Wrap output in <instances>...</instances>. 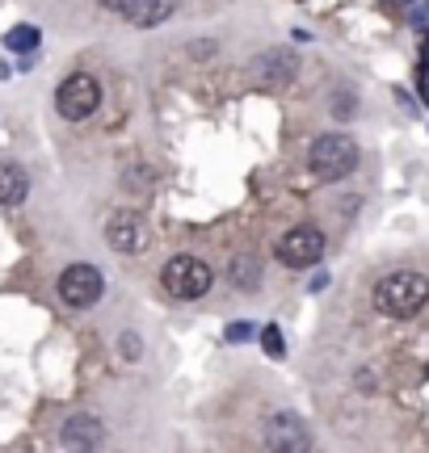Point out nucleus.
<instances>
[{"instance_id":"4468645a","label":"nucleus","mask_w":429,"mask_h":453,"mask_svg":"<svg viewBox=\"0 0 429 453\" xmlns=\"http://www.w3.org/2000/svg\"><path fill=\"white\" fill-rule=\"evenodd\" d=\"M261 349H265L269 357H282V353H286V344H282V332H278L274 324H265V332H261Z\"/></svg>"},{"instance_id":"f8f14e48","label":"nucleus","mask_w":429,"mask_h":453,"mask_svg":"<svg viewBox=\"0 0 429 453\" xmlns=\"http://www.w3.org/2000/svg\"><path fill=\"white\" fill-rule=\"evenodd\" d=\"M38 38H43V34L34 30V26H13V30L4 34V47H9V50H26V55H30V50L38 47Z\"/></svg>"},{"instance_id":"2eb2a0df","label":"nucleus","mask_w":429,"mask_h":453,"mask_svg":"<svg viewBox=\"0 0 429 453\" xmlns=\"http://www.w3.org/2000/svg\"><path fill=\"white\" fill-rule=\"evenodd\" d=\"M248 336H253V324H231L228 327V340H231V344H245Z\"/></svg>"},{"instance_id":"39448f33","label":"nucleus","mask_w":429,"mask_h":453,"mask_svg":"<svg viewBox=\"0 0 429 453\" xmlns=\"http://www.w3.org/2000/svg\"><path fill=\"white\" fill-rule=\"evenodd\" d=\"M101 294H105V277L93 265H67L59 273V298L67 307H93Z\"/></svg>"},{"instance_id":"423d86ee","label":"nucleus","mask_w":429,"mask_h":453,"mask_svg":"<svg viewBox=\"0 0 429 453\" xmlns=\"http://www.w3.org/2000/svg\"><path fill=\"white\" fill-rule=\"evenodd\" d=\"M320 257H324V235L316 226H291L278 240V260L291 265V269H308Z\"/></svg>"},{"instance_id":"20e7f679","label":"nucleus","mask_w":429,"mask_h":453,"mask_svg":"<svg viewBox=\"0 0 429 453\" xmlns=\"http://www.w3.org/2000/svg\"><path fill=\"white\" fill-rule=\"evenodd\" d=\"M98 105H101V84L89 72H76V76H67L55 88V110L64 113L67 122H84L89 113H98Z\"/></svg>"},{"instance_id":"f257e3e1","label":"nucleus","mask_w":429,"mask_h":453,"mask_svg":"<svg viewBox=\"0 0 429 453\" xmlns=\"http://www.w3.org/2000/svg\"><path fill=\"white\" fill-rule=\"evenodd\" d=\"M429 303V281L421 273H409V269H400V273H387L375 286V311L387 315V319H413L421 315Z\"/></svg>"},{"instance_id":"7ed1b4c3","label":"nucleus","mask_w":429,"mask_h":453,"mask_svg":"<svg viewBox=\"0 0 429 453\" xmlns=\"http://www.w3.org/2000/svg\"><path fill=\"white\" fill-rule=\"evenodd\" d=\"M160 281H165V290L173 294V298H182V303H194V298H202V294L211 290V265L199 257H190V252H182V257H173L165 265V273H160Z\"/></svg>"},{"instance_id":"9d476101","label":"nucleus","mask_w":429,"mask_h":453,"mask_svg":"<svg viewBox=\"0 0 429 453\" xmlns=\"http://www.w3.org/2000/svg\"><path fill=\"white\" fill-rule=\"evenodd\" d=\"M26 194H30L26 168L13 160H0V206H17V202H26Z\"/></svg>"},{"instance_id":"6e6552de","label":"nucleus","mask_w":429,"mask_h":453,"mask_svg":"<svg viewBox=\"0 0 429 453\" xmlns=\"http://www.w3.org/2000/svg\"><path fill=\"white\" fill-rule=\"evenodd\" d=\"M105 240H110V248L114 252H139L144 248V219L139 214H131V211H118V214H110V223H105Z\"/></svg>"},{"instance_id":"dca6fc26","label":"nucleus","mask_w":429,"mask_h":453,"mask_svg":"<svg viewBox=\"0 0 429 453\" xmlns=\"http://www.w3.org/2000/svg\"><path fill=\"white\" fill-rule=\"evenodd\" d=\"M122 353L135 357V353H139V340H135V336H122Z\"/></svg>"},{"instance_id":"0eeeda50","label":"nucleus","mask_w":429,"mask_h":453,"mask_svg":"<svg viewBox=\"0 0 429 453\" xmlns=\"http://www.w3.org/2000/svg\"><path fill=\"white\" fill-rule=\"evenodd\" d=\"M265 445L269 449H286V453H299L312 445V437H308V424L299 420V416H269V424H265Z\"/></svg>"},{"instance_id":"9b49d317","label":"nucleus","mask_w":429,"mask_h":453,"mask_svg":"<svg viewBox=\"0 0 429 453\" xmlns=\"http://www.w3.org/2000/svg\"><path fill=\"white\" fill-rule=\"evenodd\" d=\"M64 445H72V449H93V445H101V420H93V416H72V420L64 424Z\"/></svg>"},{"instance_id":"1a4fd4ad","label":"nucleus","mask_w":429,"mask_h":453,"mask_svg":"<svg viewBox=\"0 0 429 453\" xmlns=\"http://www.w3.org/2000/svg\"><path fill=\"white\" fill-rule=\"evenodd\" d=\"M114 9L131 26H139V30H148V26H160L168 13H173V0H114Z\"/></svg>"},{"instance_id":"ddd939ff","label":"nucleus","mask_w":429,"mask_h":453,"mask_svg":"<svg viewBox=\"0 0 429 453\" xmlns=\"http://www.w3.org/2000/svg\"><path fill=\"white\" fill-rule=\"evenodd\" d=\"M228 277H231V281H236V286H253V281H257V260H253V257L231 260Z\"/></svg>"},{"instance_id":"f03ea898","label":"nucleus","mask_w":429,"mask_h":453,"mask_svg":"<svg viewBox=\"0 0 429 453\" xmlns=\"http://www.w3.org/2000/svg\"><path fill=\"white\" fill-rule=\"evenodd\" d=\"M363 160V151L358 143L341 134V130H329V134H320L312 147H308V168H312L320 180H346L354 168Z\"/></svg>"}]
</instances>
